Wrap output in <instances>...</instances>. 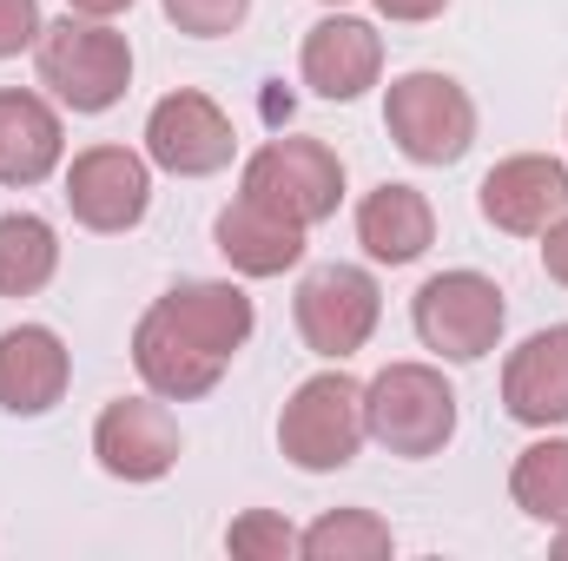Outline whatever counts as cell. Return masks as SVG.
<instances>
[{
  "label": "cell",
  "instance_id": "cell-1",
  "mask_svg": "<svg viewBox=\"0 0 568 561\" xmlns=\"http://www.w3.org/2000/svg\"><path fill=\"white\" fill-rule=\"evenodd\" d=\"M33 60H40V86L67 113H113L126 100V86H133L126 33L106 27V20H87V13H67V20L40 27Z\"/></svg>",
  "mask_w": 568,
  "mask_h": 561
},
{
  "label": "cell",
  "instance_id": "cell-2",
  "mask_svg": "<svg viewBox=\"0 0 568 561\" xmlns=\"http://www.w3.org/2000/svg\"><path fill=\"white\" fill-rule=\"evenodd\" d=\"M364 436H371V422H364V384L344 364L304 377L278 410V449H284V462H297L304 476H331V469L357 462Z\"/></svg>",
  "mask_w": 568,
  "mask_h": 561
},
{
  "label": "cell",
  "instance_id": "cell-3",
  "mask_svg": "<svg viewBox=\"0 0 568 561\" xmlns=\"http://www.w3.org/2000/svg\"><path fill=\"white\" fill-rule=\"evenodd\" d=\"M364 422H371V442H384L404 462H424V456H443L456 436V390L443 384L436 364H384L364 384Z\"/></svg>",
  "mask_w": 568,
  "mask_h": 561
},
{
  "label": "cell",
  "instance_id": "cell-4",
  "mask_svg": "<svg viewBox=\"0 0 568 561\" xmlns=\"http://www.w3.org/2000/svg\"><path fill=\"white\" fill-rule=\"evenodd\" d=\"M410 324L424 350H436L443 364H483L509 324V304H503V284L483 272H436L410 297Z\"/></svg>",
  "mask_w": 568,
  "mask_h": 561
},
{
  "label": "cell",
  "instance_id": "cell-5",
  "mask_svg": "<svg viewBox=\"0 0 568 561\" xmlns=\"http://www.w3.org/2000/svg\"><path fill=\"white\" fill-rule=\"evenodd\" d=\"M239 192L311 232V225L337 218V205H344V159L324 140H265L245 159Z\"/></svg>",
  "mask_w": 568,
  "mask_h": 561
},
{
  "label": "cell",
  "instance_id": "cell-6",
  "mask_svg": "<svg viewBox=\"0 0 568 561\" xmlns=\"http://www.w3.org/2000/svg\"><path fill=\"white\" fill-rule=\"evenodd\" d=\"M384 126L410 165H456L476 145V100L449 73H404L384 93Z\"/></svg>",
  "mask_w": 568,
  "mask_h": 561
},
{
  "label": "cell",
  "instance_id": "cell-7",
  "mask_svg": "<svg viewBox=\"0 0 568 561\" xmlns=\"http://www.w3.org/2000/svg\"><path fill=\"white\" fill-rule=\"evenodd\" d=\"M291 317H297V337H304L311 357L344 364V357H357L377 337L384 290H377V278L364 265H317V272H304V284H297Z\"/></svg>",
  "mask_w": 568,
  "mask_h": 561
},
{
  "label": "cell",
  "instance_id": "cell-8",
  "mask_svg": "<svg viewBox=\"0 0 568 561\" xmlns=\"http://www.w3.org/2000/svg\"><path fill=\"white\" fill-rule=\"evenodd\" d=\"M232 152H239V133L225 106L199 86H179L145 113V159L172 178H212L232 165Z\"/></svg>",
  "mask_w": 568,
  "mask_h": 561
},
{
  "label": "cell",
  "instance_id": "cell-9",
  "mask_svg": "<svg viewBox=\"0 0 568 561\" xmlns=\"http://www.w3.org/2000/svg\"><path fill=\"white\" fill-rule=\"evenodd\" d=\"M152 205V159L133 145H87L73 152L67 165V212L100 232V238H120L133 232Z\"/></svg>",
  "mask_w": 568,
  "mask_h": 561
},
{
  "label": "cell",
  "instance_id": "cell-10",
  "mask_svg": "<svg viewBox=\"0 0 568 561\" xmlns=\"http://www.w3.org/2000/svg\"><path fill=\"white\" fill-rule=\"evenodd\" d=\"M179 417L165 410V397H113L93 422V456L113 482H159L179 469Z\"/></svg>",
  "mask_w": 568,
  "mask_h": 561
},
{
  "label": "cell",
  "instance_id": "cell-11",
  "mask_svg": "<svg viewBox=\"0 0 568 561\" xmlns=\"http://www.w3.org/2000/svg\"><path fill=\"white\" fill-rule=\"evenodd\" d=\"M476 205L496 232L509 238H542L568 212V159L549 152H516L503 165H489V178L476 185Z\"/></svg>",
  "mask_w": 568,
  "mask_h": 561
},
{
  "label": "cell",
  "instance_id": "cell-12",
  "mask_svg": "<svg viewBox=\"0 0 568 561\" xmlns=\"http://www.w3.org/2000/svg\"><path fill=\"white\" fill-rule=\"evenodd\" d=\"M297 73L317 100H364L384 73V33L357 13H324L311 33H304V53H297Z\"/></svg>",
  "mask_w": 568,
  "mask_h": 561
},
{
  "label": "cell",
  "instance_id": "cell-13",
  "mask_svg": "<svg viewBox=\"0 0 568 561\" xmlns=\"http://www.w3.org/2000/svg\"><path fill=\"white\" fill-rule=\"evenodd\" d=\"M152 310H159L185 344H199V350L219 357V364H232V357L252 344V324H258L252 297L232 278H185V284H172L165 297H152Z\"/></svg>",
  "mask_w": 568,
  "mask_h": 561
},
{
  "label": "cell",
  "instance_id": "cell-14",
  "mask_svg": "<svg viewBox=\"0 0 568 561\" xmlns=\"http://www.w3.org/2000/svg\"><path fill=\"white\" fill-rule=\"evenodd\" d=\"M73 384V350L47 324L0 330V410L7 417H47Z\"/></svg>",
  "mask_w": 568,
  "mask_h": 561
},
{
  "label": "cell",
  "instance_id": "cell-15",
  "mask_svg": "<svg viewBox=\"0 0 568 561\" xmlns=\"http://www.w3.org/2000/svg\"><path fill=\"white\" fill-rule=\"evenodd\" d=\"M503 410L523 429H556L568 422V324H549L523 337L503 364Z\"/></svg>",
  "mask_w": 568,
  "mask_h": 561
},
{
  "label": "cell",
  "instance_id": "cell-16",
  "mask_svg": "<svg viewBox=\"0 0 568 561\" xmlns=\"http://www.w3.org/2000/svg\"><path fill=\"white\" fill-rule=\"evenodd\" d=\"M60 159H67V126H60L53 100L33 86H0V185L27 192V185L53 178Z\"/></svg>",
  "mask_w": 568,
  "mask_h": 561
},
{
  "label": "cell",
  "instance_id": "cell-17",
  "mask_svg": "<svg viewBox=\"0 0 568 561\" xmlns=\"http://www.w3.org/2000/svg\"><path fill=\"white\" fill-rule=\"evenodd\" d=\"M212 245H219V258H225L239 278H284V272L304 258V225H291L272 205H258V198L239 192V198L212 218Z\"/></svg>",
  "mask_w": 568,
  "mask_h": 561
},
{
  "label": "cell",
  "instance_id": "cell-18",
  "mask_svg": "<svg viewBox=\"0 0 568 561\" xmlns=\"http://www.w3.org/2000/svg\"><path fill=\"white\" fill-rule=\"evenodd\" d=\"M133 370H140L145 390L165 397V404H199V397H212L219 377H225V364L205 357L199 344H185L159 310H145L140 324H133Z\"/></svg>",
  "mask_w": 568,
  "mask_h": 561
},
{
  "label": "cell",
  "instance_id": "cell-19",
  "mask_svg": "<svg viewBox=\"0 0 568 561\" xmlns=\"http://www.w3.org/2000/svg\"><path fill=\"white\" fill-rule=\"evenodd\" d=\"M357 245L377 258V265H417L429 245H436V212H429V198L417 185H397V178H384L377 192H364V205H357Z\"/></svg>",
  "mask_w": 568,
  "mask_h": 561
},
{
  "label": "cell",
  "instance_id": "cell-20",
  "mask_svg": "<svg viewBox=\"0 0 568 561\" xmlns=\"http://www.w3.org/2000/svg\"><path fill=\"white\" fill-rule=\"evenodd\" d=\"M60 272V238L40 212H0V297H33Z\"/></svg>",
  "mask_w": 568,
  "mask_h": 561
},
{
  "label": "cell",
  "instance_id": "cell-21",
  "mask_svg": "<svg viewBox=\"0 0 568 561\" xmlns=\"http://www.w3.org/2000/svg\"><path fill=\"white\" fill-rule=\"evenodd\" d=\"M509 496H516V509H523L529 522L562 529L568 522V436H542V442H529V449L516 456Z\"/></svg>",
  "mask_w": 568,
  "mask_h": 561
},
{
  "label": "cell",
  "instance_id": "cell-22",
  "mask_svg": "<svg viewBox=\"0 0 568 561\" xmlns=\"http://www.w3.org/2000/svg\"><path fill=\"white\" fill-rule=\"evenodd\" d=\"M390 549H397V536L377 509H331L297 536V555L311 561H384Z\"/></svg>",
  "mask_w": 568,
  "mask_h": 561
},
{
  "label": "cell",
  "instance_id": "cell-23",
  "mask_svg": "<svg viewBox=\"0 0 568 561\" xmlns=\"http://www.w3.org/2000/svg\"><path fill=\"white\" fill-rule=\"evenodd\" d=\"M225 549L245 561H291L297 555V529L284 522L278 509H245L232 529H225Z\"/></svg>",
  "mask_w": 568,
  "mask_h": 561
},
{
  "label": "cell",
  "instance_id": "cell-24",
  "mask_svg": "<svg viewBox=\"0 0 568 561\" xmlns=\"http://www.w3.org/2000/svg\"><path fill=\"white\" fill-rule=\"evenodd\" d=\"M159 7H165V20H172L179 33H192V40H225V33H239L245 13H252V0H159Z\"/></svg>",
  "mask_w": 568,
  "mask_h": 561
},
{
  "label": "cell",
  "instance_id": "cell-25",
  "mask_svg": "<svg viewBox=\"0 0 568 561\" xmlns=\"http://www.w3.org/2000/svg\"><path fill=\"white\" fill-rule=\"evenodd\" d=\"M40 0H0V60H20L40 40Z\"/></svg>",
  "mask_w": 568,
  "mask_h": 561
},
{
  "label": "cell",
  "instance_id": "cell-26",
  "mask_svg": "<svg viewBox=\"0 0 568 561\" xmlns=\"http://www.w3.org/2000/svg\"><path fill=\"white\" fill-rule=\"evenodd\" d=\"M542 272L568 290V212L549 225V232H542Z\"/></svg>",
  "mask_w": 568,
  "mask_h": 561
},
{
  "label": "cell",
  "instance_id": "cell-27",
  "mask_svg": "<svg viewBox=\"0 0 568 561\" xmlns=\"http://www.w3.org/2000/svg\"><path fill=\"white\" fill-rule=\"evenodd\" d=\"M443 7H449V0H377V13H384V20H404V27H424Z\"/></svg>",
  "mask_w": 568,
  "mask_h": 561
},
{
  "label": "cell",
  "instance_id": "cell-28",
  "mask_svg": "<svg viewBox=\"0 0 568 561\" xmlns=\"http://www.w3.org/2000/svg\"><path fill=\"white\" fill-rule=\"evenodd\" d=\"M133 0H67V13H87V20H113V13H126Z\"/></svg>",
  "mask_w": 568,
  "mask_h": 561
},
{
  "label": "cell",
  "instance_id": "cell-29",
  "mask_svg": "<svg viewBox=\"0 0 568 561\" xmlns=\"http://www.w3.org/2000/svg\"><path fill=\"white\" fill-rule=\"evenodd\" d=\"M556 555L568 561V522H562V529H556Z\"/></svg>",
  "mask_w": 568,
  "mask_h": 561
},
{
  "label": "cell",
  "instance_id": "cell-30",
  "mask_svg": "<svg viewBox=\"0 0 568 561\" xmlns=\"http://www.w3.org/2000/svg\"><path fill=\"white\" fill-rule=\"evenodd\" d=\"M324 7H344V0H324Z\"/></svg>",
  "mask_w": 568,
  "mask_h": 561
}]
</instances>
